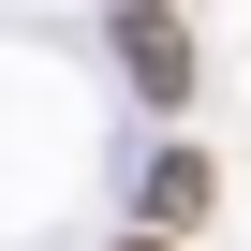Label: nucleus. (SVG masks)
<instances>
[{
	"instance_id": "1",
	"label": "nucleus",
	"mask_w": 251,
	"mask_h": 251,
	"mask_svg": "<svg viewBox=\"0 0 251 251\" xmlns=\"http://www.w3.org/2000/svg\"><path fill=\"white\" fill-rule=\"evenodd\" d=\"M103 30H118V74H133V103H163V118L192 103V15H177V0H118Z\"/></svg>"
},
{
	"instance_id": "2",
	"label": "nucleus",
	"mask_w": 251,
	"mask_h": 251,
	"mask_svg": "<svg viewBox=\"0 0 251 251\" xmlns=\"http://www.w3.org/2000/svg\"><path fill=\"white\" fill-rule=\"evenodd\" d=\"M207 207H222L207 148H163V163H148V236H177V222H207Z\"/></svg>"
},
{
	"instance_id": "3",
	"label": "nucleus",
	"mask_w": 251,
	"mask_h": 251,
	"mask_svg": "<svg viewBox=\"0 0 251 251\" xmlns=\"http://www.w3.org/2000/svg\"><path fill=\"white\" fill-rule=\"evenodd\" d=\"M118 251H177V236H148V222H133V236H118Z\"/></svg>"
}]
</instances>
